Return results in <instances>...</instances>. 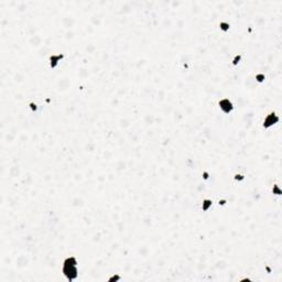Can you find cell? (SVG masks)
I'll list each match as a JSON object with an SVG mask.
<instances>
[{
    "label": "cell",
    "instance_id": "1",
    "mask_svg": "<svg viewBox=\"0 0 282 282\" xmlns=\"http://www.w3.org/2000/svg\"><path fill=\"white\" fill-rule=\"evenodd\" d=\"M273 115H270L268 118L266 119V121H264V126H266V127H269V126H271V125H274V123L278 121V117L277 116L273 117Z\"/></svg>",
    "mask_w": 282,
    "mask_h": 282
}]
</instances>
